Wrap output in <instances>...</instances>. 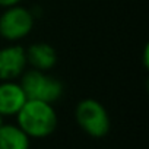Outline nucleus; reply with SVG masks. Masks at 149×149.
<instances>
[{
    "label": "nucleus",
    "instance_id": "nucleus-3",
    "mask_svg": "<svg viewBox=\"0 0 149 149\" xmlns=\"http://www.w3.org/2000/svg\"><path fill=\"white\" fill-rule=\"evenodd\" d=\"M74 117L79 127L92 137H104L110 132V116L105 107L97 100H82L76 105Z\"/></svg>",
    "mask_w": 149,
    "mask_h": 149
},
{
    "label": "nucleus",
    "instance_id": "nucleus-8",
    "mask_svg": "<svg viewBox=\"0 0 149 149\" xmlns=\"http://www.w3.org/2000/svg\"><path fill=\"white\" fill-rule=\"evenodd\" d=\"M0 149H29V136L19 126L2 124Z\"/></svg>",
    "mask_w": 149,
    "mask_h": 149
},
{
    "label": "nucleus",
    "instance_id": "nucleus-2",
    "mask_svg": "<svg viewBox=\"0 0 149 149\" xmlns=\"http://www.w3.org/2000/svg\"><path fill=\"white\" fill-rule=\"evenodd\" d=\"M19 84L26 95V100H38L53 104L63 95V84L42 70L31 69L22 73Z\"/></svg>",
    "mask_w": 149,
    "mask_h": 149
},
{
    "label": "nucleus",
    "instance_id": "nucleus-5",
    "mask_svg": "<svg viewBox=\"0 0 149 149\" xmlns=\"http://www.w3.org/2000/svg\"><path fill=\"white\" fill-rule=\"evenodd\" d=\"M26 56L21 45L0 48V81H15L25 72Z\"/></svg>",
    "mask_w": 149,
    "mask_h": 149
},
{
    "label": "nucleus",
    "instance_id": "nucleus-10",
    "mask_svg": "<svg viewBox=\"0 0 149 149\" xmlns=\"http://www.w3.org/2000/svg\"><path fill=\"white\" fill-rule=\"evenodd\" d=\"M2 117H3V116H0V126L3 124V120H2Z\"/></svg>",
    "mask_w": 149,
    "mask_h": 149
},
{
    "label": "nucleus",
    "instance_id": "nucleus-9",
    "mask_svg": "<svg viewBox=\"0 0 149 149\" xmlns=\"http://www.w3.org/2000/svg\"><path fill=\"white\" fill-rule=\"evenodd\" d=\"M22 0H0V6L2 8H10L15 5H19Z\"/></svg>",
    "mask_w": 149,
    "mask_h": 149
},
{
    "label": "nucleus",
    "instance_id": "nucleus-6",
    "mask_svg": "<svg viewBox=\"0 0 149 149\" xmlns=\"http://www.w3.org/2000/svg\"><path fill=\"white\" fill-rule=\"evenodd\" d=\"M26 102L21 84L15 81H0V116H16Z\"/></svg>",
    "mask_w": 149,
    "mask_h": 149
},
{
    "label": "nucleus",
    "instance_id": "nucleus-4",
    "mask_svg": "<svg viewBox=\"0 0 149 149\" xmlns=\"http://www.w3.org/2000/svg\"><path fill=\"white\" fill-rule=\"evenodd\" d=\"M34 28V15L19 5L6 8L0 15V35L8 41L25 38Z\"/></svg>",
    "mask_w": 149,
    "mask_h": 149
},
{
    "label": "nucleus",
    "instance_id": "nucleus-7",
    "mask_svg": "<svg viewBox=\"0 0 149 149\" xmlns=\"http://www.w3.org/2000/svg\"><path fill=\"white\" fill-rule=\"evenodd\" d=\"M26 64H31L37 70L47 72L54 67L57 63V53L56 50L47 42H35L29 48L25 50Z\"/></svg>",
    "mask_w": 149,
    "mask_h": 149
},
{
    "label": "nucleus",
    "instance_id": "nucleus-1",
    "mask_svg": "<svg viewBox=\"0 0 149 149\" xmlns=\"http://www.w3.org/2000/svg\"><path fill=\"white\" fill-rule=\"evenodd\" d=\"M18 126L29 137H47L57 127V114L53 104L26 100L22 108L16 114Z\"/></svg>",
    "mask_w": 149,
    "mask_h": 149
}]
</instances>
